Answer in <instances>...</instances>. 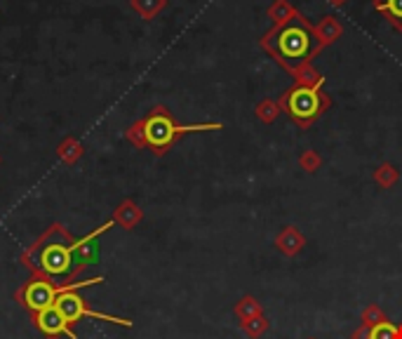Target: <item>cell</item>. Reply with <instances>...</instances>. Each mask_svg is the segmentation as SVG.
I'll list each match as a JSON object with an SVG mask.
<instances>
[{
  "label": "cell",
  "mask_w": 402,
  "mask_h": 339,
  "mask_svg": "<svg viewBox=\"0 0 402 339\" xmlns=\"http://www.w3.org/2000/svg\"><path fill=\"white\" fill-rule=\"evenodd\" d=\"M73 238L64 231L62 224H52L41 238L22 254V264L36 273V278L50 280L57 287L73 285L78 268L73 266Z\"/></svg>",
  "instance_id": "1"
},
{
  "label": "cell",
  "mask_w": 402,
  "mask_h": 339,
  "mask_svg": "<svg viewBox=\"0 0 402 339\" xmlns=\"http://www.w3.org/2000/svg\"><path fill=\"white\" fill-rule=\"evenodd\" d=\"M259 45L292 75L313 62V57L320 52L313 36V24H308V19L301 12H296L289 22L280 24V27L266 31Z\"/></svg>",
  "instance_id": "2"
},
{
  "label": "cell",
  "mask_w": 402,
  "mask_h": 339,
  "mask_svg": "<svg viewBox=\"0 0 402 339\" xmlns=\"http://www.w3.org/2000/svg\"><path fill=\"white\" fill-rule=\"evenodd\" d=\"M141 130H144V142L146 149H151L155 156H165L172 149L174 142L181 139L184 134L191 132H214L222 130V123H193V125H181L174 120L167 106H153L148 111V116L139 118Z\"/></svg>",
  "instance_id": "3"
},
{
  "label": "cell",
  "mask_w": 402,
  "mask_h": 339,
  "mask_svg": "<svg viewBox=\"0 0 402 339\" xmlns=\"http://www.w3.org/2000/svg\"><path fill=\"white\" fill-rule=\"evenodd\" d=\"M278 104H280L282 113H287L299 127H310L332 106V99L325 92V78H320L313 85L294 82L289 89H285L280 94Z\"/></svg>",
  "instance_id": "4"
},
{
  "label": "cell",
  "mask_w": 402,
  "mask_h": 339,
  "mask_svg": "<svg viewBox=\"0 0 402 339\" xmlns=\"http://www.w3.org/2000/svg\"><path fill=\"white\" fill-rule=\"evenodd\" d=\"M96 283H103V276H96L92 280H82V283H73L69 287H62L59 295L55 297V309L66 318V323L73 328V325L80 321V318H96V321H103V323H115V325H122V328H132V321L129 318H118V316H111V313H101V311H92L87 309L85 299L78 295V287H87V285H96Z\"/></svg>",
  "instance_id": "5"
},
{
  "label": "cell",
  "mask_w": 402,
  "mask_h": 339,
  "mask_svg": "<svg viewBox=\"0 0 402 339\" xmlns=\"http://www.w3.org/2000/svg\"><path fill=\"white\" fill-rule=\"evenodd\" d=\"M62 287H57L55 283H50V280H43V278H34L31 283H26L22 290L17 292V299L22 302L26 309L41 313L43 309H50V306H55V297L59 295Z\"/></svg>",
  "instance_id": "6"
},
{
  "label": "cell",
  "mask_w": 402,
  "mask_h": 339,
  "mask_svg": "<svg viewBox=\"0 0 402 339\" xmlns=\"http://www.w3.org/2000/svg\"><path fill=\"white\" fill-rule=\"evenodd\" d=\"M111 226H115V222L108 219V222H103L99 229H94L92 233H87L85 238H80V240L73 243V261H76L78 271H82L85 266L94 264L96 257H99V238H101V233H106Z\"/></svg>",
  "instance_id": "7"
},
{
  "label": "cell",
  "mask_w": 402,
  "mask_h": 339,
  "mask_svg": "<svg viewBox=\"0 0 402 339\" xmlns=\"http://www.w3.org/2000/svg\"><path fill=\"white\" fill-rule=\"evenodd\" d=\"M36 325L41 328L48 337H57V335H69L71 339H76V330L66 323V318L62 316L55 306L50 309H43L41 313H36Z\"/></svg>",
  "instance_id": "8"
},
{
  "label": "cell",
  "mask_w": 402,
  "mask_h": 339,
  "mask_svg": "<svg viewBox=\"0 0 402 339\" xmlns=\"http://www.w3.org/2000/svg\"><path fill=\"white\" fill-rule=\"evenodd\" d=\"M341 34H343V27L334 15L320 17V22L313 24V36H315V43L320 50L327 48V45H334L341 38Z\"/></svg>",
  "instance_id": "9"
},
{
  "label": "cell",
  "mask_w": 402,
  "mask_h": 339,
  "mask_svg": "<svg viewBox=\"0 0 402 339\" xmlns=\"http://www.w3.org/2000/svg\"><path fill=\"white\" fill-rule=\"evenodd\" d=\"M273 243L285 257H296V254L306 247V238H303V233L296 226H292V224L289 226H285L282 231L275 236Z\"/></svg>",
  "instance_id": "10"
},
{
  "label": "cell",
  "mask_w": 402,
  "mask_h": 339,
  "mask_svg": "<svg viewBox=\"0 0 402 339\" xmlns=\"http://www.w3.org/2000/svg\"><path fill=\"white\" fill-rule=\"evenodd\" d=\"M141 217H144L141 208L132 201V198H125V201H122L120 205L115 208V212H113L111 219H113L115 224H120L122 229H127V231H129V229H134V226H137V224L141 222Z\"/></svg>",
  "instance_id": "11"
},
{
  "label": "cell",
  "mask_w": 402,
  "mask_h": 339,
  "mask_svg": "<svg viewBox=\"0 0 402 339\" xmlns=\"http://www.w3.org/2000/svg\"><path fill=\"white\" fill-rule=\"evenodd\" d=\"M372 5L391 22L395 31H402V0H372Z\"/></svg>",
  "instance_id": "12"
},
{
  "label": "cell",
  "mask_w": 402,
  "mask_h": 339,
  "mask_svg": "<svg viewBox=\"0 0 402 339\" xmlns=\"http://www.w3.org/2000/svg\"><path fill=\"white\" fill-rule=\"evenodd\" d=\"M57 156H59V161H62V163L76 165L82 156H85V146L80 144V139L66 137L59 146H57Z\"/></svg>",
  "instance_id": "13"
},
{
  "label": "cell",
  "mask_w": 402,
  "mask_h": 339,
  "mask_svg": "<svg viewBox=\"0 0 402 339\" xmlns=\"http://www.w3.org/2000/svg\"><path fill=\"white\" fill-rule=\"evenodd\" d=\"M129 5H132V10L137 12L141 19L151 22V19H155L167 8V0H129Z\"/></svg>",
  "instance_id": "14"
},
{
  "label": "cell",
  "mask_w": 402,
  "mask_h": 339,
  "mask_svg": "<svg viewBox=\"0 0 402 339\" xmlns=\"http://www.w3.org/2000/svg\"><path fill=\"white\" fill-rule=\"evenodd\" d=\"M236 316L240 318V321H250V318L264 316V306L257 297L247 295L236 304Z\"/></svg>",
  "instance_id": "15"
},
{
  "label": "cell",
  "mask_w": 402,
  "mask_h": 339,
  "mask_svg": "<svg viewBox=\"0 0 402 339\" xmlns=\"http://www.w3.org/2000/svg\"><path fill=\"white\" fill-rule=\"evenodd\" d=\"M296 12H299V10H296L289 0H275V3L268 8V17H271V22H273L275 27H280V24L289 22Z\"/></svg>",
  "instance_id": "16"
},
{
  "label": "cell",
  "mask_w": 402,
  "mask_h": 339,
  "mask_svg": "<svg viewBox=\"0 0 402 339\" xmlns=\"http://www.w3.org/2000/svg\"><path fill=\"white\" fill-rule=\"evenodd\" d=\"M254 113H257V118L261 120V123L271 125V123H275V120H278V116L282 113V108H280V104H278V99H261L257 104Z\"/></svg>",
  "instance_id": "17"
},
{
  "label": "cell",
  "mask_w": 402,
  "mask_h": 339,
  "mask_svg": "<svg viewBox=\"0 0 402 339\" xmlns=\"http://www.w3.org/2000/svg\"><path fill=\"white\" fill-rule=\"evenodd\" d=\"M398 179H400V172L391 163H381L379 168L374 170V182H377V187H381V189L395 187V184H398Z\"/></svg>",
  "instance_id": "18"
},
{
  "label": "cell",
  "mask_w": 402,
  "mask_h": 339,
  "mask_svg": "<svg viewBox=\"0 0 402 339\" xmlns=\"http://www.w3.org/2000/svg\"><path fill=\"white\" fill-rule=\"evenodd\" d=\"M369 339H402V323L384 321L369 328Z\"/></svg>",
  "instance_id": "19"
},
{
  "label": "cell",
  "mask_w": 402,
  "mask_h": 339,
  "mask_svg": "<svg viewBox=\"0 0 402 339\" xmlns=\"http://www.w3.org/2000/svg\"><path fill=\"white\" fill-rule=\"evenodd\" d=\"M240 330H243L245 337L259 339L266 335V330H268V318L257 316V318H250V321H240Z\"/></svg>",
  "instance_id": "20"
},
{
  "label": "cell",
  "mask_w": 402,
  "mask_h": 339,
  "mask_svg": "<svg viewBox=\"0 0 402 339\" xmlns=\"http://www.w3.org/2000/svg\"><path fill=\"white\" fill-rule=\"evenodd\" d=\"M360 318H362V325H365V328H374V325L388 321V316L381 311V306H377V304L365 306V311L360 313Z\"/></svg>",
  "instance_id": "21"
},
{
  "label": "cell",
  "mask_w": 402,
  "mask_h": 339,
  "mask_svg": "<svg viewBox=\"0 0 402 339\" xmlns=\"http://www.w3.org/2000/svg\"><path fill=\"white\" fill-rule=\"evenodd\" d=\"M299 165H301V170H306V172H317V170H320V165H322V158H320V153H317V151L306 149L299 156Z\"/></svg>",
  "instance_id": "22"
},
{
  "label": "cell",
  "mask_w": 402,
  "mask_h": 339,
  "mask_svg": "<svg viewBox=\"0 0 402 339\" xmlns=\"http://www.w3.org/2000/svg\"><path fill=\"white\" fill-rule=\"evenodd\" d=\"M351 339H369V328H365V325H360V328L351 335Z\"/></svg>",
  "instance_id": "23"
},
{
  "label": "cell",
  "mask_w": 402,
  "mask_h": 339,
  "mask_svg": "<svg viewBox=\"0 0 402 339\" xmlns=\"http://www.w3.org/2000/svg\"><path fill=\"white\" fill-rule=\"evenodd\" d=\"M329 5H332V8H341V5H346L348 0H327Z\"/></svg>",
  "instance_id": "24"
},
{
  "label": "cell",
  "mask_w": 402,
  "mask_h": 339,
  "mask_svg": "<svg viewBox=\"0 0 402 339\" xmlns=\"http://www.w3.org/2000/svg\"><path fill=\"white\" fill-rule=\"evenodd\" d=\"M308 339H313V337H308Z\"/></svg>",
  "instance_id": "25"
}]
</instances>
